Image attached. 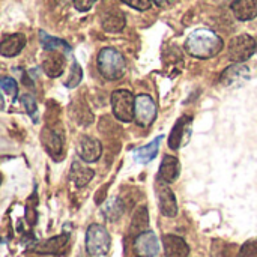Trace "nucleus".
<instances>
[{
	"instance_id": "obj_1",
	"label": "nucleus",
	"mask_w": 257,
	"mask_h": 257,
	"mask_svg": "<svg viewBox=\"0 0 257 257\" xmlns=\"http://www.w3.org/2000/svg\"><path fill=\"white\" fill-rule=\"evenodd\" d=\"M224 47V42L220 35L209 29H197L194 30L187 42H185V50L188 54L197 59H211L215 57Z\"/></svg>"
},
{
	"instance_id": "obj_21",
	"label": "nucleus",
	"mask_w": 257,
	"mask_h": 257,
	"mask_svg": "<svg viewBox=\"0 0 257 257\" xmlns=\"http://www.w3.org/2000/svg\"><path fill=\"white\" fill-rule=\"evenodd\" d=\"M188 122H191V117H190V116H184V117H181V119L176 122V125L173 126V130H172V133H170V136H169V148H170V149L176 151V149L181 148L184 130H185V126L188 125Z\"/></svg>"
},
{
	"instance_id": "obj_20",
	"label": "nucleus",
	"mask_w": 257,
	"mask_h": 257,
	"mask_svg": "<svg viewBox=\"0 0 257 257\" xmlns=\"http://www.w3.org/2000/svg\"><path fill=\"white\" fill-rule=\"evenodd\" d=\"M148 227H149V212H148V208L146 206H139L136 209L134 215H133L130 232H131V235L139 236L140 233L146 232Z\"/></svg>"
},
{
	"instance_id": "obj_13",
	"label": "nucleus",
	"mask_w": 257,
	"mask_h": 257,
	"mask_svg": "<svg viewBox=\"0 0 257 257\" xmlns=\"http://www.w3.org/2000/svg\"><path fill=\"white\" fill-rule=\"evenodd\" d=\"M230 9L239 21L254 20L257 17V0H233Z\"/></svg>"
},
{
	"instance_id": "obj_28",
	"label": "nucleus",
	"mask_w": 257,
	"mask_h": 257,
	"mask_svg": "<svg viewBox=\"0 0 257 257\" xmlns=\"http://www.w3.org/2000/svg\"><path fill=\"white\" fill-rule=\"evenodd\" d=\"M239 257H257V239L247 241L239 250Z\"/></svg>"
},
{
	"instance_id": "obj_14",
	"label": "nucleus",
	"mask_w": 257,
	"mask_h": 257,
	"mask_svg": "<svg viewBox=\"0 0 257 257\" xmlns=\"http://www.w3.org/2000/svg\"><path fill=\"white\" fill-rule=\"evenodd\" d=\"M24 47H26V36L23 33H14L3 38L0 44V53L5 57H14L20 54Z\"/></svg>"
},
{
	"instance_id": "obj_4",
	"label": "nucleus",
	"mask_w": 257,
	"mask_h": 257,
	"mask_svg": "<svg viewBox=\"0 0 257 257\" xmlns=\"http://www.w3.org/2000/svg\"><path fill=\"white\" fill-rule=\"evenodd\" d=\"M111 110L117 120L133 122L136 110V98L133 92L126 89H119L111 93Z\"/></svg>"
},
{
	"instance_id": "obj_9",
	"label": "nucleus",
	"mask_w": 257,
	"mask_h": 257,
	"mask_svg": "<svg viewBox=\"0 0 257 257\" xmlns=\"http://www.w3.org/2000/svg\"><path fill=\"white\" fill-rule=\"evenodd\" d=\"M134 251L139 257H155L160 251V242L154 232L146 230L136 236Z\"/></svg>"
},
{
	"instance_id": "obj_18",
	"label": "nucleus",
	"mask_w": 257,
	"mask_h": 257,
	"mask_svg": "<svg viewBox=\"0 0 257 257\" xmlns=\"http://www.w3.org/2000/svg\"><path fill=\"white\" fill-rule=\"evenodd\" d=\"M95 176V172L86 166H83L80 161H74L72 166H71V173H69V178L71 181L75 184V187L81 188V187H86Z\"/></svg>"
},
{
	"instance_id": "obj_22",
	"label": "nucleus",
	"mask_w": 257,
	"mask_h": 257,
	"mask_svg": "<svg viewBox=\"0 0 257 257\" xmlns=\"http://www.w3.org/2000/svg\"><path fill=\"white\" fill-rule=\"evenodd\" d=\"M125 27V15L122 12H110L102 18V29L110 33H117Z\"/></svg>"
},
{
	"instance_id": "obj_24",
	"label": "nucleus",
	"mask_w": 257,
	"mask_h": 257,
	"mask_svg": "<svg viewBox=\"0 0 257 257\" xmlns=\"http://www.w3.org/2000/svg\"><path fill=\"white\" fill-rule=\"evenodd\" d=\"M102 214L108 221H116L122 217L123 214V203L120 202L119 197H111L110 200L105 202L102 206Z\"/></svg>"
},
{
	"instance_id": "obj_27",
	"label": "nucleus",
	"mask_w": 257,
	"mask_h": 257,
	"mask_svg": "<svg viewBox=\"0 0 257 257\" xmlns=\"http://www.w3.org/2000/svg\"><path fill=\"white\" fill-rule=\"evenodd\" d=\"M21 104L24 105L27 114H29L33 120H36V110H38V107H36V99H35V96H33V95H29V93L23 95V96H21Z\"/></svg>"
},
{
	"instance_id": "obj_11",
	"label": "nucleus",
	"mask_w": 257,
	"mask_h": 257,
	"mask_svg": "<svg viewBox=\"0 0 257 257\" xmlns=\"http://www.w3.org/2000/svg\"><path fill=\"white\" fill-rule=\"evenodd\" d=\"M65 66H66V59L62 51H48V54L42 60V69L51 78L62 75Z\"/></svg>"
},
{
	"instance_id": "obj_19",
	"label": "nucleus",
	"mask_w": 257,
	"mask_h": 257,
	"mask_svg": "<svg viewBox=\"0 0 257 257\" xmlns=\"http://www.w3.org/2000/svg\"><path fill=\"white\" fill-rule=\"evenodd\" d=\"M163 139H164V136H158V137H157L155 140H152L149 145H146V146L139 148L137 151H134V157H136L137 163H142V164L151 163V161L157 157Z\"/></svg>"
},
{
	"instance_id": "obj_23",
	"label": "nucleus",
	"mask_w": 257,
	"mask_h": 257,
	"mask_svg": "<svg viewBox=\"0 0 257 257\" xmlns=\"http://www.w3.org/2000/svg\"><path fill=\"white\" fill-rule=\"evenodd\" d=\"M41 42H42V47L47 51H62V53H69L71 51V45L66 41L50 36L45 32H41Z\"/></svg>"
},
{
	"instance_id": "obj_12",
	"label": "nucleus",
	"mask_w": 257,
	"mask_h": 257,
	"mask_svg": "<svg viewBox=\"0 0 257 257\" xmlns=\"http://www.w3.org/2000/svg\"><path fill=\"white\" fill-rule=\"evenodd\" d=\"M163 245H164L166 257H188L190 254V247L181 236L164 235Z\"/></svg>"
},
{
	"instance_id": "obj_8",
	"label": "nucleus",
	"mask_w": 257,
	"mask_h": 257,
	"mask_svg": "<svg viewBox=\"0 0 257 257\" xmlns=\"http://www.w3.org/2000/svg\"><path fill=\"white\" fill-rule=\"evenodd\" d=\"M77 154L84 163H95L102 154V145L93 137L81 136L77 143Z\"/></svg>"
},
{
	"instance_id": "obj_16",
	"label": "nucleus",
	"mask_w": 257,
	"mask_h": 257,
	"mask_svg": "<svg viewBox=\"0 0 257 257\" xmlns=\"http://www.w3.org/2000/svg\"><path fill=\"white\" fill-rule=\"evenodd\" d=\"M42 143L47 149V152L54 158V160H59L62 152H63V137L50 130V128H45L42 131Z\"/></svg>"
},
{
	"instance_id": "obj_2",
	"label": "nucleus",
	"mask_w": 257,
	"mask_h": 257,
	"mask_svg": "<svg viewBox=\"0 0 257 257\" xmlns=\"http://www.w3.org/2000/svg\"><path fill=\"white\" fill-rule=\"evenodd\" d=\"M96 63L101 75L110 81L122 78L126 71V62L123 56L120 54V51L111 47H105L98 53Z\"/></svg>"
},
{
	"instance_id": "obj_5",
	"label": "nucleus",
	"mask_w": 257,
	"mask_h": 257,
	"mask_svg": "<svg viewBox=\"0 0 257 257\" xmlns=\"http://www.w3.org/2000/svg\"><path fill=\"white\" fill-rule=\"evenodd\" d=\"M257 51V41L250 35H238L229 42V59L235 63L248 60Z\"/></svg>"
},
{
	"instance_id": "obj_15",
	"label": "nucleus",
	"mask_w": 257,
	"mask_h": 257,
	"mask_svg": "<svg viewBox=\"0 0 257 257\" xmlns=\"http://www.w3.org/2000/svg\"><path fill=\"white\" fill-rule=\"evenodd\" d=\"M181 175V163L176 157L172 155H166L161 166H160V172H158V178L163 179L167 184L175 182Z\"/></svg>"
},
{
	"instance_id": "obj_30",
	"label": "nucleus",
	"mask_w": 257,
	"mask_h": 257,
	"mask_svg": "<svg viewBox=\"0 0 257 257\" xmlns=\"http://www.w3.org/2000/svg\"><path fill=\"white\" fill-rule=\"evenodd\" d=\"M98 0H72L74 3V8L80 12H87L92 9V6L96 3Z\"/></svg>"
},
{
	"instance_id": "obj_25",
	"label": "nucleus",
	"mask_w": 257,
	"mask_h": 257,
	"mask_svg": "<svg viewBox=\"0 0 257 257\" xmlns=\"http://www.w3.org/2000/svg\"><path fill=\"white\" fill-rule=\"evenodd\" d=\"M81 78H83V71H81L80 65L77 63V60H74V62H72V68H71L69 78L65 81V86H66L68 89H74V87H77V86L80 84Z\"/></svg>"
},
{
	"instance_id": "obj_6",
	"label": "nucleus",
	"mask_w": 257,
	"mask_h": 257,
	"mask_svg": "<svg viewBox=\"0 0 257 257\" xmlns=\"http://www.w3.org/2000/svg\"><path fill=\"white\" fill-rule=\"evenodd\" d=\"M157 104L149 95H139L136 98V110H134V122L142 126L148 128L157 119Z\"/></svg>"
},
{
	"instance_id": "obj_3",
	"label": "nucleus",
	"mask_w": 257,
	"mask_h": 257,
	"mask_svg": "<svg viewBox=\"0 0 257 257\" xmlns=\"http://www.w3.org/2000/svg\"><path fill=\"white\" fill-rule=\"evenodd\" d=\"M111 245L108 230L101 224H90L86 232V251L93 257L105 256Z\"/></svg>"
},
{
	"instance_id": "obj_31",
	"label": "nucleus",
	"mask_w": 257,
	"mask_h": 257,
	"mask_svg": "<svg viewBox=\"0 0 257 257\" xmlns=\"http://www.w3.org/2000/svg\"><path fill=\"white\" fill-rule=\"evenodd\" d=\"M154 3H157L158 6H169V5H172L175 0H152Z\"/></svg>"
},
{
	"instance_id": "obj_26",
	"label": "nucleus",
	"mask_w": 257,
	"mask_h": 257,
	"mask_svg": "<svg viewBox=\"0 0 257 257\" xmlns=\"http://www.w3.org/2000/svg\"><path fill=\"white\" fill-rule=\"evenodd\" d=\"M0 86H2V90L6 95H9L12 98V101H15V98L18 95V84H17V81L12 77H3L0 80Z\"/></svg>"
},
{
	"instance_id": "obj_17",
	"label": "nucleus",
	"mask_w": 257,
	"mask_h": 257,
	"mask_svg": "<svg viewBox=\"0 0 257 257\" xmlns=\"http://www.w3.org/2000/svg\"><path fill=\"white\" fill-rule=\"evenodd\" d=\"M68 242H69V235L63 233L60 236H54L51 239L39 242L38 245H35V251L39 254H59L66 248Z\"/></svg>"
},
{
	"instance_id": "obj_29",
	"label": "nucleus",
	"mask_w": 257,
	"mask_h": 257,
	"mask_svg": "<svg viewBox=\"0 0 257 257\" xmlns=\"http://www.w3.org/2000/svg\"><path fill=\"white\" fill-rule=\"evenodd\" d=\"M122 2L137 11H148L152 5V0H122Z\"/></svg>"
},
{
	"instance_id": "obj_7",
	"label": "nucleus",
	"mask_w": 257,
	"mask_h": 257,
	"mask_svg": "<svg viewBox=\"0 0 257 257\" xmlns=\"http://www.w3.org/2000/svg\"><path fill=\"white\" fill-rule=\"evenodd\" d=\"M157 196H158V205H160V211L164 217L173 218L178 215V202L175 197V193L172 191V188L169 187L167 182H164L163 179L157 178Z\"/></svg>"
},
{
	"instance_id": "obj_10",
	"label": "nucleus",
	"mask_w": 257,
	"mask_h": 257,
	"mask_svg": "<svg viewBox=\"0 0 257 257\" xmlns=\"http://www.w3.org/2000/svg\"><path fill=\"white\" fill-rule=\"evenodd\" d=\"M250 80V69L242 63H233L226 68L220 77V83L226 87H238Z\"/></svg>"
}]
</instances>
